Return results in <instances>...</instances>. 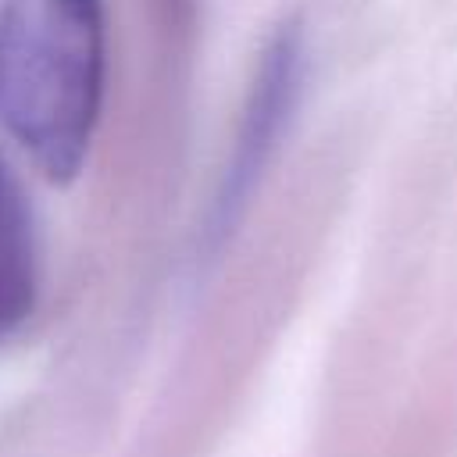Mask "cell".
Returning <instances> with one entry per match:
<instances>
[{
  "label": "cell",
  "mask_w": 457,
  "mask_h": 457,
  "mask_svg": "<svg viewBox=\"0 0 457 457\" xmlns=\"http://www.w3.org/2000/svg\"><path fill=\"white\" fill-rule=\"evenodd\" d=\"M104 96L100 0H4L0 121L32 164L71 179L89 150Z\"/></svg>",
  "instance_id": "cell-1"
},
{
  "label": "cell",
  "mask_w": 457,
  "mask_h": 457,
  "mask_svg": "<svg viewBox=\"0 0 457 457\" xmlns=\"http://www.w3.org/2000/svg\"><path fill=\"white\" fill-rule=\"evenodd\" d=\"M36 307V232L29 200L0 157V339Z\"/></svg>",
  "instance_id": "cell-2"
}]
</instances>
